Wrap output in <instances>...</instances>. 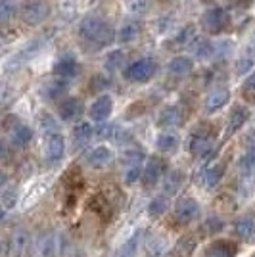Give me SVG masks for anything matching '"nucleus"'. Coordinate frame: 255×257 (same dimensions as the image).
Here are the masks:
<instances>
[{
  "instance_id": "obj_1",
  "label": "nucleus",
  "mask_w": 255,
  "mask_h": 257,
  "mask_svg": "<svg viewBox=\"0 0 255 257\" xmlns=\"http://www.w3.org/2000/svg\"><path fill=\"white\" fill-rule=\"evenodd\" d=\"M79 33H81V37L85 41L96 44V46H107V44L113 43V39H115L113 27L107 22H104L102 18H94V16H88V18H85L81 22Z\"/></svg>"
},
{
  "instance_id": "obj_2",
  "label": "nucleus",
  "mask_w": 255,
  "mask_h": 257,
  "mask_svg": "<svg viewBox=\"0 0 255 257\" xmlns=\"http://www.w3.org/2000/svg\"><path fill=\"white\" fill-rule=\"evenodd\" d=\"M144 152L140 148H131L123 154V179L127 184H135L142 177V163H144Z\"/></svg>"
},
{
  "instance_id": "obj_3",
  "label": "nucleus",
  "mask_w": 255,
  "mask_h": 257,
  "mask_svg": "<svg viewBox=\"0 0 255 257\" xmlns=\"http://www.w3.org/2000/svg\"><path fill=\"white\" fill-rule=\"evenodd\" d=\"M22 20L29 25H39L50 16V4L46 0H25L22 4Z\"/></svg>"
},
{
  "instance_id": "obj_4",
  "label": "nucleus",
  "mask_w": 255,
  "mask_h": 257,
  "mask_svg": "<svg viewBox=\"0 0 255 257\" xmlns=\"http://www.w3.org/2000/svg\"><path fill=\"white\" fill-rule=\"evenodd\" d=\"M156 71H158V62L152 58H142L129 65L125 69V77L133 83H146L156 75Z\"/></svg>"
},
{
  "instance_id": "obj_5",
  "label": "nucleus",
  "mask_w": 255,
  "mask_h": 257,
  "mask_svg": "<svg viewBox=\"0 0 255 257\" xmlns=\"http://www.w3.org/2000/svg\"><path fill=\"white\" fill-rule=\"evenodd\" d=\"M228 23H230V16L221 6H213L202 16V27L211 35L223 33L228 27Z\"/></svg>"
},
{
  "instance_id": "obj_6",
  "label": "nucleus",
  "mask_w": 255,
  "mask_h": 257,
  "mask_svg": "<svg viewBox=\"0 0 255 257\" xmlns=\"http://www.w3.org/2000/svg\"><path fill=\"white\" fill-rule=\"evenodd\" d=\"M62 249V236L58 232H44L35 242V257H58Z\"/></svg>"
},
{
  "instance_id": "obj_7",
  "label": "nucleus",
  "mask_w": 255,
  "mask_h": 257,
  "mask_svg": "<svg viewBox=\"0 0 255 257\" xmlns=\"http://www.w3.org/2000/svg\"><path fill=\"white\" fill-rule=\"evenodd\" d=\"M188 148L194 158L207 160V158H211L213 150H215V139L207 133H194L188 142Z\"/></svg>"
},
{
  "instance_id": "obj_8",
  "label": "nucleus",
  "mask_w": 255,
  "mask_h": 257,
  "mask_svg": "<svg viewBox=\"0 0 255 257\" xmlns=\"http://www.w3.org/2000/svg\"><path fill=\"white\" fill-rule=\"evenodd\" d=\"M165 171H167V163H165L163 158H158V156L150 158L148 163L144 165V173H142V184H144V188L156 186L161 181V177L165 175Z\"/></svg>"
},
{
  "instance_id": "obj_9",
  "label": "nucleus",
  "mask_w": 255,
  "mask_h": 257,
  "mask_svg": "<svg viewBox=\"0 0 255 257\" xmlns=\"http://www.w3.org/2000/svg\"><path fill=\"white\" fill-rule=\"evenodd\" d=\"M198 215H200V204L194 198H190V196L181 198L177 202V205H175V221L179 225H188Z\"/></svg>"
},
{
  "instance_id": "obj_10",
  "label": "nucleus",
  "mask_w": 255,
  "mask_h": 257,
  "mask_svg": "<svg viewBox=\"0 0 255 257\" xmlns=\"http://www.w3.org/2000/svg\"><path fill=\"white\" fill-rule=\"evenodd\" d=\"M64 152H65V140L60 133L48 135L44 139V158H46V161H50V163L60 161L64 158Z\"/></svg>"
},
{
  "instance_id": "obj_11",
  "label": "nucleus",
  "mask_w": 255,
  "mask_h": 257,
  "mask_svg": "<svg viewBox=\"0 0 255 257\" xmlns=\"http://www.w3.org/2000/svg\"><path fill=\"white\" fill-rule=\"evenodd\" d=\"M111 111H113V100L107 96V94H104V96L96 98L94 102H92V106H90V117L96 123H104L111 115Z\"/></svg>"
},
{
  "instance_id": "obj_12",
  "label": "nucleus",
  "mask_w": 255,
  "mask_h": 257,
  "mask_svg": "<svg viewBox=\"0 0 255 257\" xmlns=\"http://www.w3.org/2000/svg\"><path fill=\"white\" fill-rule=\"evenodd\" d=\"M86 163L90 165V167H94V169H104L107 167L111 160H113V152L106 148V146H96L92 150L88 152L85 156Z\"/></svg>"
},
{
  "instance_id": "obj_13",
  "label": "nucleus",
  "mask_w": 255,
  "mask_h": 257,
  "mask_svg": "<svg viewBox=\"0 0 255 257\" xmlns=\"http://www.w3.org/2000/svg\"><path fill=\"white\" fill-rule=\"evenodd\" d=\"M85 111V104L81 98H65L58 107V113L64 121H73Z\"/></svg>"
},
{
  "instance_id": "obj_14",
  "label": "nucleus",
  "mask_w": 255,
  "mask_h": 257,
  "mask_svg": "<svg viewBox=\"0 0 255 257\" xmlns=\"http://www.w3.org/2000/svg\"><path fill=\"white\" fill-rule=\"evenodd\" d=\"M69 88V83L65 79H54V81H46L43 86H41V96L44 100H58L62 98L67 92Z\"/></svg>"
},
{
  "instance_id": "obj_15",
  "label": "nucleus",
  "mask_w": 255,
  "mask_h": 257,
  "mask_svg": "<svg viewBox=\"0 0 255 257\" xmlns=\"http://www.w3.org/2000/svg\"><path fill=\"white\" fill-rule=\"evenodd\" d=\"M234 232L244 242H253L255 240V217L244 215L234 223Z\"/></svg>"
},
{
  "instance_id": "obj_16",
  "label": "nucleus",
  "mask_w": 255,
  "mask_h": 257,
  "mask_svg": "<svg viewBox=\"0 0 255 257\" xmlns=\"http://www.w3.org/2000/svg\"><path fill=\"white\" fill-rule=\"evenodd\" d=\"M236 244L228 240H215L205 249V257H234L236 255Z\"/></svg>"
},
{
  "instance_id": "obj_17",
  "label": "nucleus",
  "mask_w": 255,
  "mask_h": 257,
  "mask_svg": "<svg viewBox=\"0 0 255 257\" xmlns=\"http://www.w3.org/2000/svg\"><path fill=\"white\" fill-rule=\"evenodd\" d=\"M249 119V109L245 106H234L232 111H230V117H228V125H226V133L228 135H234L236 131L245 125V121Z\"/></svg>"
},
{
  "instance_id": "obj_18",
  "label": "nucleus",
  "mask_w": 255,
  "mask_h": 257,
  "mask_svg": "<svg viewBox=\"0 0 255 257\" xmlns=\"http://www.w3.org/2000/svg\"><path fill=\"white\" fill-rule=\"evenodd\" d=\"M54 73L62 79H69L79 73V62L75 60L73 56H64L62 60H58L54 65Z\"/></svg>"
},
{
  "instance_id": "obj_19",
  "label": "nucleus",
  "mask_w": 255,
  "mask_h": 257,
  "mask_svg": "<svg viewBox=\"0 0 255 257\" xmlns=\"http://www.w3.org/2000/svg\"><path fill=\"white\" fill-rule=\"evenodd\" d=\"M182 121V111L179 106H169L165 107L163 111L160 113V117H158V125L161 128H173L177 127V125H181Z\"/></svg>"
},
{
  "instance_id": "obj_20",
  "label": "nucleus",
  "mask_w": 255,
  "mask_h": 257,
  "mask_svg": "<svg viewBox=\"0 0 255 257\" xmlns=\"http://www.w3.org/2000/svg\"><path fill=\"white\" fill-rule=\"evenodd\" d=\"M228 98H230V92H228L226 88H215V90L209 92V96L205 98V109H207L209 113L219 111L223 106H226Z\"/></svg>"
},
{
  "instance_id": "obj_21",
  "label": "nucleus",
  "mask_w": 255,
  "mask_h": 257,
  "mask_svg": "<svg viewBox=\"0 0 255 257\" xmlns=\"http://www.w3.org/2000/svg\"><path fill=\"white\" fill-rule=\"evenodd\" d=\"M29 247V234L25 230H16L10 238V255L12 257H23Z\"/></svg>"
},
{
  "instance_id": "obj_22",
  "label": "nucleus",
  "mask_w": 255,
  "mask_h": 257,
  "mask_svg": "<svg viewBox=\"0 0 255 257\" xmlns=\"http://www.w3.org/2000/svg\"><path fill=\"white\" fill-rule=\"evenodd\" d=\"M182 181H184V175L179 169H173V171L167 173L165 182H163V196H167V198L175 196V194L181 190Z\"/></svg>"
},
{
  "instance_id": "obj_23",
  "label": "nucleus",
  "mask_w": 255,
  "mask_h": 257,
  "mask_svg": "<svg viewBox=\"0 0 255 257\" xmlns=\"http://www.w3.org/2000/svg\"><path fill=\"white\" fill-rule=\"evenodd\" d=\"M140 33H142V27H140V23L137 22H127L121 25V29L117 33V41L123 44H129V43H135L137 39L140 37Z\"/></svg>"
},
{
  "instance_id": "obj_24",
  "label": "nucleus",
  "mask_w": 255,
  "mask_h": 257,
  "mask_svg": "<svg viewBox=\"0 0 255 257\" xmlns=\"http://www.w3.org/2000/svg\"><path fill=\"white\" fill-rule=\"evenodd\" d=\"M223 175H224V165H223V163H215V165L207 167V169L203 171L202 181H203V184H205L207 188H215V186L221 182Z\"/></svg>"
},
{
  "instance_id": "obj_25",
  "label": "nucleus",
  "mask_w": 255,
  "mask_h": 257,
  "mask_svg": "<svg viewBox=\"0 0 255 257\" xmlns=\"http://www.w3.org/2000/svg\"><path fill=\"white\" fill-rule=\"evenodd\" d=\"M192 67H194V62H192L188 56H177V58L171 60L169 71L177 77H184L190 73Z\"/></svg>"
},
{
  "instance_id": "obj_26",
  "label": "nucleus",
  "mask_w": 255,
  "mask_h": 257,
  "mask_svg": "<svg viewBox=\"0 0 255 257\" xmlns=\"http://www.w3.org/2000/svg\"><path fill=\"white\" fill-rule=\"evenodd\" d=\"M94 137V128L90 123H79L77 127L73 128V140L75 146H86Z\"/></svg>"
},
{
  "instance_id": "obj_27",
  "label": "nucleus",
  "mask_w": 255,
  "mask_h": 257,
  "mask_svg": "<svg viewBox=\"0 0 255 257\" xmlns=\"http://www.w3.org/2000/svg\"><path fill=\"white\" fill-rule=\"evenodd\" d=\"M140 240H142V232H135V234L129 238L127 242L123 246L119 247L115 257H137L139 255V246H140Z\"/></svg>"
},
{
  "instance_id": "obj_28",
  "label": "nucleus",
  "mask_w": 255,
  "mask_h": 257,
  "mask_svg": "<svg viewBox=\"0 0 255 257\" xmlns=\"http://www.w3.org/2000/svg\"><path fill=\"white\" fill-rule=\"evenodd\" d=\"M156 146H158L160 152L173 154V152H177V148H179V139L173 133H161L160 137H158V140H156Z\"/></svg>"
},
{
  "instance_id": "obj_29",
  "label": "nucleus",
  "mask_w": 255,
  "mask_h": 257,
  "mask_svg": "<svg viewBox=\"0 0 255 257\" xmlns=\"http://www.w3.org/2000/svg\"><path fill=\"white\" fill-rule=\"evenodd\" d=\"M33 139V131L25 125H18L12 131V142L14 146H27Z\"/></svg>"
},
{
  "instance_id": "obj_30",
  "label": "nucleus",
  "mask_w": 255,
  "mask_h": 257,
  "mask_svg": "<svg viewBox=\"0 0 255 257\" xmlns=\"http://www.w3.org/2000/svg\"><path fill=\"white\" fill-rule=\"evenodd\" d=\"M123 65H125V54L121 52V50L109 52L106 56V60H104V67H106V71H109V73L119 71Z\"/></svg>"
},
{
  "instance_id": "obj_31",
  "label": "nucleus",
  "mask_w": 255,
  "mask_h": 257,
  "mask_svg": "<svg viewBox=\"0 0 255 257\" xmlns=\"http://www.w3.org/2000/svg\"><path fill=\"white\" fill-rule=\"evenodd\" d=\"M2 207H4V211H10L12 207L16 205L18 202V192H16V188L14 186H8V184H4L2 186Z\"/></svg>"
},
{
  "instance_id": "obj_32",
  "label": "nucleus",
  "mask_w": 255,
  "mask_h": 257,
  "mask_svg": "<svg viewBox=\"0 0 255 257\" xmlns=\"http://www.w3.org/2000/svg\"><path fill=\"white\" fill-rule=\"evenodd\" d=\"M213 50H215V44H213L211 41H205V39H202V41H196V43H194V54H196L200 60L211 58Z\"/></svg>"
},
{
  "instance_id": "obj_33",
  "label": "nucleus",
  "mask_w": 255,
  "mask_h": 257,
  "mask_svg": "<svg viewBox=\"0 0 255 257\" xmlns=\"http://www.w3.org/2000/svg\"><path fill=\"white\" fill-rule=\"evenodd\" d=\"M253 65H255V50L249 48V50H245V54H242V58L238 60V65H236L238 69H236V71H238L240 75H244L245 71H249Z\"/></svg>"
},
{
  "instance_id": "obj_34",
  "label": "nucleus",
  "mask_w": 255,
  "mask_h": 257,
  "mask_svg": "<svg viewBox=\"0 0 255 257\" xmlns=\"http://www.w3.org/2000/svg\"><path fill=\"white\" fill-rule=\"evenodd\" d=\"M175 43L179 46H186L190 43H196V27L194 25H186L177 37H175Z\"/></svg>"
},
{
  "instance_id": "obj_35",
  "label": "nucleus",
  "mask_w": 255,
  "mask_h": 257,
  "mask_svg": "<svg viewBox=\"0 0 255 257\" xmlns=\"http://www.w3.org/2000/svg\"><path fill=\"white\" fill-rule=\"evenodd\" d=\"M150 215L152 217H160V215L165 213V209H167V196H158V198H154L152 202H150Z\"/></svg>"
},
{
  "instance_id": "obj_36",
  "label": "nucleus",
  "mask_w": 255,
  "mask_h": 257,
  "mask_svg": "<svg viewBox=\"0 0 255 257\" xmlns=\"http://www.w3.org/2000/svg\"><path fill=\"white\" fill-rule=\"evenodd\" d=\"M39 125H41V128H43L44 137L56 135V133H58V123H56V119H54L52 115H48V113H43V115H41Z\"/></svg>"
},
{
  "instance_id": "obj_37",
  "label": "nucleus",
  "mask_w": 255,
  "mask_h": 257,
  "mask_svg": "<svg viewBox=\"0 0 255 257\" xmlns=\"http://www.w3.org/2000/svg\"><path fill=\"white\" fill-rule=\"evenodd\" d=\"M16 14V0H0V20L8 22Z\"/></svg>"
},
{
  "instance_id": "obj_38",
  "label": "nucleus",
  "mask_w": 255,
  "mask_h": 257,
  "mask_svg": "<svg viewBox=\"0 0 255 257\" xmlns=\"http://www.w3.org/2000/svg\"><path fill=\"white\" fill-rule=\"evenodd\" d=\"M125 6L131 14H146L150 0H125Z\"/></svg>"
},
{
  "instance_id": "obj_39",
  "label": "nucleus",
  "mask_w": 255,
  "mask_h": 257,
  "mask_svg": "<svg viewBox=\"0 0 255 257\" xmlns=\"http://www.w3.org/2000/svg\"><path fill=\"white\" fill-rule=\"evenodd\" d=\"M232 50V43H228V41H219V43H215V50H213V58L215 60H224L228 54Z\"/></svg>"
},
{
  "instance_id": "obj_40",
  "label": "nucleus",
  "mask_w": 255,
  "mask_h": 257,
  "mask_svg": "<svg viewBox=\"0 0 255 257\" xmlns=\"http://www.w3.org/2000/svg\"><path fill=\"white\" fill-rule=\"evenodd\" d=\"M242 92H244V96L247 98V100H253L255 102V73H251V75L245 79Z\"/></svg>"
},
{
  "instance_id": "obj_41",
  "label": "nucleus",
  "mask_w": 255,
  "mask_h": 257,
  "mask_svg": "<svg viewBox=\"0 0 255 257\" xmlns=\"http://www.w3.org/2000/svg\"><path fill=\"white\" fill-rule=\"evenodd\" d=\"M202 2H211V0H202Z\"/></svg>"
}]
</instances>
